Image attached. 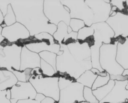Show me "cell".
I'll use <instances>...</instances> for the list:
<instances>
[{
	"label": "cell",
	"instance_id": "60d3db41",
	"mask_svg": "<svg viewBox=\"0 0 128 103\" xmlns=\"http://www.w3.org/2000/svg\"><path fill=\"white\" fill-rule=\"evenodd\" d=\"M4 23V17L0 10V25H2Z\"/></svg>",
	"mask_w": 128,
	"mask_h": 103
},
{
	"label": "cell",
	"instance_id": "3957f363",
	"mask_svg": "<svg viewBox=\"0 0 128 103\" xmlns=\"http://www.w3.org/2000/svg\"><path fill=\"white\" fill-rule=\"evenodd\" d=\"M60 98L58 103H78L85 101L84 86L72 78L60 76L58 79Z\"/></svg>",
	"mask_w": 128,
	"mask_h": 103
},
{
	"label": "cell",
	"instance_id": "7402d4cb",
	"mask_svg": "<svg viewBox=\"0 0 128 103\" xmlns=\"http://www.w3.org/2000/svg\"><path fill=\"white\" fill-rule=\"evenodd\" d=\"M41 59L52 66L56 73L58 71L56 69V58L57 55L49 51H44L39 54Z\"/></svg>",
	"mask_w": 128,
	"mask_h": 103
},
{
	"label": "cell",
	"instance_id": "52a82bcc",
	"mask_svg": "<svg viewBox=\"0 0 128 103\" xmlns=\"http://www.w3.org/2000/svg\"><path fill=\"white\" fill-rule=\"evenodd\" d=\"M44 12L51 24L56 26L61 22L69 26L71 18L69 9L59 0H45Z\"/></svg>",
	"mask_w": 128,
	"mask_h": 103
},
{
	"label": "cell",
	"instance_id": "83f0119b",
	"mask_svg": "<svg viewBox=\"0 0 128 103\" xmlns=\"http://www.w3.org/2000/svg\"><path fill=\"white\" fill-rule=\"evenodd\" d=\"M83 97L85 101L89 103H99L95 96L93 94L92 88L84 87Z\"/></svg>",
	"mask_w": 128,
	"mask_h": 103
},
{
	"label": "cell",
	"instance_id": "f546056e",
	"mask_svg": "<svg viewBox=\"0 0 128 103\" xmlns=\"http://www.w3.org/2000/svg\"><path fill=\"white\" fill-rule=\"evenodd\" d=\"M69 26L73 31L78 32V31L86 26L84 22L82 20L76 19H71Z\"/></svg>",
	"mask_w": 128,
	"mask_h": 103
},
{
	"label": "cell",
	"instance_id": "8992f818",
	"mask_svg": "<svg viewBox=\"0 0 128 103\" xmlns=\"http://www.w3.org/2000/svg\"><path fill=\"white\" fill-rule=\"evenodd\" d=\"M59 77L55 76L46 77L42 75H32L29 82L33 85L37 93L51 97L58 102L60 98Z\"/></svg>",
	"mask_w": 128,
	"mask_h": 103
},
{
	"label": "cell",
	"instance_id": "f6af8a7d",
	"mask_svg": "<svg viewBox=\"0 0 128 103\" xmlns=\"http://www.w3.org/2000/svg\"><path fill=\"white\" fill-rule=\"evenodd\" d=\"M126 88L127 90H128V84H127V85H126Z\"/></svg>",
	"mask_w": 128,
	"mask_h": 103
},
{
	"label": "cell",
	"instance_id": "d6a6232c",
	"mask_svg": "<svg viewBox=\"0 0 128 103\" xmlns=\"http://www.w3.org/2000/svg\"><path fill=\"white\" fill-rule=\"evenodd\" d=\"M124 1H125L112 0V1H110V3L113 6H115L117 8H118L120 11H122L124 8V7L123 4Z\"/></svg>",
	"mask_w": 128,
	"mask_h": 103
},
{
	"label": "cell",
	"instance_id": "9c48e42d",
	"mask_svg": "<svg viewBox=\"0 0 128 103\" xmlns=\"http://www.w3.org/2000/svg\"><path fill=\"white\" fill-rule=\"evenodd\" d=\"M22 47L14 43L4 46L0 52V68L20 71Z\"/></svg>",
	"mask_w": 128,
	"mask_h": 103
},
{
	"label": "cell",
	"instance_id": "ab89813d",
	"mask_svg": "<svg viewBox=\"0 0 128 103\" xmlns=\"http://www.w3.org/2000/svg\"><path fill=\"white\" fill-rule=\"evenodd\" d=\"M3 28L2 27L1 25H0V44H1V43H2V42H3L5 40V38L2 35V31Z\"/></svg>",
	"mask_w": 128,
	"mask_h": 103
},
{
	"label": "cell",
	"instance_id": "4dcf8cb0",
	"mask_svg": "<svg viewBox=\"0 0 128 103\" xmlns=\"http://www.w3.org/2000/svg\"><path fill=\"white\" fill-rule=\"evenodd\" d=\"M10 89L0 91V103H11Z\"/></svg>",
	"mask_w": 128,
	"mask_h": 103
},
{
	"label": "cell",
	"instance_id": "603a6c76",
	"mask_svg": "<svg viewBox=\"0 0 128 103\" xmlns=\"http://www.w3.org/2000/svg\"><path fill=\"white\" fill-rule=\"evenodd\" d=\"M94 33V29L91 26L88 27L86 26L78 32V40L84 41L88 38L93 36Z\"/></svg>",
	"mask_w": 128,
	"mask_h": 103
},
{
	"label": "cell",
	"instance_id": "ac0fdd59",
	"mask_svg": "<svg viewBox=\"0 0 128 103\" xmlns=\"http://www.w3.org/2000/svg\"><path fill=\"white\" fill-rule=\"evenodd\" d=\"M18 82V79L12 72L0 68V91L10 89Z\"/></svg>",
	"mask_w": 128,
	"mask_h": 103
},
{
	"label": "cell",
	"instance_id": "e0dca14e",
	"mask_svg": "<svg viewBox=\"0 0 128 103\" xmlns=\"http://www.w3.org/2000/svg\"><path fill=\"white\" fill-rule=\"evenodd\" d=\"M24 45L29 50L38 54L42 52L49 51L57 54L60 48V45L58 43L50 44L48 43L41 41L29 43Z\"/></svg>",
	"mask_w": 128,
	"mask_h": 103
},
{
	"label": "cell",
	"instance_id": "7bdbcfd3",
	"mask_svg": "<svg viewBox=\"0 0 128 103\" xmlns=\"http://www.w3.org/2000/svg\"><path fill=\"white\" fill-rule=\"evenodd\" d=\"M68 34H70V32H72V29L69 26H68Z\"/></svg>",
	"mask_w": 128,
	"mask_h": 103
},
{
	"label": "cell",
	"instance_id": "ba28073f",
	"mask_svg": "<svg viewBox=\"0 0 128 103\" xmlns=\"http://www.w3.org/2000/svg\"><path fill=\"white\" fill-rule=\"evenodd\" d=\"M62 4L69 9L71 19L82 20L86 26L94 23V14L84 0H61Z\"/></svg>",
	"mask_w": 128,
	"mask_h": 103
},
{
	"label": "cell",
	"instance_id": "2e32d148",
	"mask_svg": "<svg viewBox=\"0 0 128 103\" xmlns=\"http://www.w3.org/2000/svg\"><path fill=\"white\" fill-rule=\"evenodd\" d=\"M68 26L64 22H61L57 26V29L53 35L56 41L59 44H66L69 40H72L74 41H77L78 32L72 31L68 34Z\"/></svg>",
	"mask_w": 128,
	"mask_h": 103
},
{
	"label": "cell",
	"instance_id": "8d00e7d4",
	"mask_svg": "<svg viewBox=\"0 0 128 103\" xmlns=\"http://www.w3.org/2000/svg\"><path fill=\"white\" fill-rule=\"evenodd\" d=\"M16 103H40V102H39L37 100L34 99H26L20 100L17 101Z\"/></svg>",
	"mask_w": 128,
	"mask_h": 103
},
{
	"label": "cell",
	"instance_id": "7dc6e473",
	"mask_svg": "<svg viewBox=\"0 0 128 103\" xmlns=\"http://www.w3.org/2000/svg\"><path fill=\"white\" fill-rule=\"evenodd\" d=\"M126 4H127V5H128V1H126Z\"/></svg>",
	"mask_w": 128,
	"mask_h": 103
},
{
	"label": "cell",
	"instance_id": "5b68a950",
	"mask_svg": "<svg viewBox=\"0 0 128 103\" xmlns=\"http://www.w3.org/2000/svg\"><path fill=\"white\" fill-rule=\"evenodd\" d=\"M118 41L114 44L103 43L100 49L99 63L101 68L110 75H122L124 69L116 61L117 44Z\"/></svg>",
	"mask_w": 128,
	"mask_h": 103
},
{
	"label": "cell",
	"instance_id": "ee69618b",
	"mask_svg": "<svg viewBox=\"0 0 128 103\" xmlns=\"http://www.w3.org/2000/svg\"><path fill=\"white\" fill-rule=\"evenodd\" d=\"M4 46H3V45H2L1 44H0V52L3 50Z\"/></svg>",
	"mask_w": 128,
	"mask_h": 103
},
{
	"label": "cell",
	"instance_id": "484cf974",
	"mask_svg": "<svg viewBox=\"0 0 128 103\" xmlns=\"http://www.w3.org/2000/svg\"><path fill=\"white\" fill-rule=\"evenodd\" d=\"M16 15L10 4L8 6L6 14L4 17V22L6 26L12 25L16 22Z\"/></svg>",
	"mask_w": 128,
	"mask_h": 103
},
{
	"label": "cell",
	"instance_id": "4316f807",
	"mask_svg": "<svg viewBox=\"0 0 128 103\" xmlns=\"http://www.w3.org/2000/svg\"><path fill=\"white\" fill-rule=\"evenodd\" d=\"M110 80V75L107 73V76H98L95 80L92 89V90H96L99 88L103 87L107 84L109 81Z\"/></svg>",
	"mask_w": 128,
	"mask_h": 103
},
{
	"label": "cell",
	"instance_id": "7c38bea8",
	"mask_svg": "<svg viewBox=\"0 0 128 103\" xmlns=\"http://www.w3.org/2000/svg\"><path fill=\"white\" fill-rule=\"evenodd\" d=\"M85 2L94 14V23L104 22L110 17L111 5L104 1L86 0Z\"/></svg>",
	"mask_w": 128,
	"mask_h": 103
},
{
	"label": "cell",
	"instance_id": "b9f144b4",
	"mask_svg": "<svg viewBox=\"0 0 128 103\" xmlns=\"http://www.w3.org/2000/svg\"><path fill=\"white\" fill-rule=\"evenodd\" d=\"M122 75L125 76H128V69H126L124 70L123 73H122Z\"/></svg>",
	"mask_w": 128,
	"mask_h": 103
},
{
	"label": "cell",
	"instance_id": "836d02e7",
	"mask_svg": "<svg viewBox=\"0 0 128 103\" xmlns=\"http://www.w3.org/2000/svg\"><path fill=\"white\" fill-rule=\"evenodd\" d=\"M110 79L113 80H117L118 81H124L128 80V76H124L122 75H118L116 76L110 75Z\"/></svg>",
	"mask_w": 128,
	"mask_h": 103
},
{
	"label": "cell",
	"instance_id": "c3c4849f",
	"mask_svg": "<svg viewBox=\"0 0 128 103\" xmlns=\"http://www.w3.org/2000/svg\"></svg>",
	"mask_w": 128,
	"mask_h": 103
},
{
	"label": "cell",
	"instance_id": "277c9868",
	"mask_svg": "<svg viewBox=\"0 0 128 103\" xmlns=\"http://www.w3.org/2000/svg\"><path fill=\"white\" fill-rule=\"evenodd\" d=\"M60 45V50L63 51L64 52L61 55H57V71L61 73H66L70 78L76 80L86 70L74 58L66 44H61Z\"/></svg>",
	"mask_w": 128,
	"mask_h": 103
},
{
	"label": "cell",
	"instance_id": "8fae6325",
	"mask_svg": "<svg viewBox=\"0 0 128 103\" xmlns=\"http://www.w3.org/2000/svg\"><path fill=\"white\" fill-rule=\"evenodd\" d=\"M11 103H16L20 100L34 99L36 96V90L29 82L18 81L10 89Z\"/></svg>",
	"mask_w": 128,
	"mask_h": 103
},
{
	"label": "cell",
	"instance_id": "ffe728a7",
	"mask_svg": "<svg viewBox=\"0 0 128 103\" xmlns=\"http://www.w3.org/2000/svg\"><path fill=\"white\" fill-rule=\"evenodd\" d=\"M103 43L100 40H94L93 44L90 46L92 68L97 69L101 72L105 71L101 68L99 63L100 49Z\"/></svg>",
	"mask_w": 128,
	"mask_h": 103
},
{
	"label": "cell",
	"instance_id": "74e56055",
	"mask_svg": "<svg viewBox=\"0 0 128 103\" xmlns=\"http://www.w3.org/2000/svg\"><path fill=\"white\" fill-rule=\"evenodd\" d=\"M40 103H58V102L51 97H46Z\"/></svg>",
	"mask_w": 128,
	"mask_h": 103
},
{
	"label": "cell",
	"instance_id": "d6986e66",
	"mask_svg": "<svg viewBox=\"0 0 128 103\" xmlns=\"http://www.w3.org/2000/svg\"><path fill=\"white\" fill-rule=\"evenodd\" d=\"M116 61L124 70L128 69V38H126L123 43L119 42L117 44Z\"/></svg>",
	"mask_w": 128,
	"mask_h": 103
},
{
	"label": "cell",
	"instance_id": "f1b7e54d",
	"mask_svg": "<svg viewBox=\"0 0 128 103\" xmlns=\"http://www.w3.org/2000/svg\"><path fill=\"white\" fill-rule=\"evenodd\" d=\"M34 37L38 40L40 41L41 42L48 43L50 44H53L56 43H58L54 39L53 35L48 32H42L36 35H34Z\"/></svg>",
	"mask_w": 128,
	"mask_h": 103
},
{
	"label": "cell",
	"instance_id": "bcb514c9",
	"mask_svg": "<svg viewBox=\"0 0 128 103\" xmlns=\"http://www.w3.org/2000/svg\"><path fill=\"white\" fill-rule=\"evenodd\" d=\"M78 103H89L87 102H86V101H84V102H79Z\"/></svg>",
	"mask_w": 128,
	"mask_h": 103
},
{
	"label": "cell",
	"instance_id": "d4e9b609",
	"mask_svg": "<svg viewBox=\"0 0 128 103\" xmlns=\"http://www.w3.org/2000/svg\"><path fill=\"white\" fill-rule=\"evenodd\" d=\"M32 70V69H27L23 71H14L12 72L16 76L18 81L28 82H29V79L31 77Z\"/></svg>",
	"mask_w": 128,
	"mask_h": 103
},
{
	"label": "cell",
	"instance_id": "9a60e30c",
	"mask_svg": "<svg viewBox=\"0 0 128 103\" xmlns=\"http://www.w3.org/2000/svg\"><path fill=\"white\" fill-rule=\"evenodd\" d=\"M40 60L39 54L30 51L24 45L21 52L20 71H24L27 69H33L37 67L40 68Z\"/></svg>",
	"mask_w": 128,
	"mask_h": 103
},
{
	"label": "cell",
	"instance_id": "30bf717a",
	"mask_svg": "<svg viewBox=\"0 0 128 103\" xmlns=\"http://www.w3.org/2000/svg\"><path fill=\"white\" fill-rule=\"evenodd\" d=\"M70 53L74 58L80 63L86 70L92 68L91 49L88 43L78 40L67 44Z\"/></svg>",
	"mask_w": 128,
	"mask_h": 103
},
{
	"label": "cell",
	"instance_id": "7a4b0ae2",
	"mask_svg": "<svg viewBox=\"0 0 128 103\" xmlns=\"http://www.w3.org/2000/svg\"><path fill=\"white\" fill-rule=\"evenodd\" d=\"M128 80L110 79L107 84L92 90L99 103H128Z\"/></svg>",
	"mask_w": 128,
	"mask_h": 103
},
{
	"label": "cell",
	"instance_id": "d590c367",
	"mask_svg": "<svg viewBox=\"0 0 128 103\" xmlns=\"http://www.w3.org/2000/svg\"><path fill=\"white\" fill-rule=\"evenodd\" d=\"M32 75H42V71L40 67H37L32 69L31 71Z\"/></svg>",
	"mask_w": 128,
	"mask_h": 103
},
{
	"label": "cell",
	"instance_id": "1f68e13d",
	"mask_svg": "<svg viewBox=\"0 0 128 103\" xmlns=\"http://www.w3.org/2000/svg\"><path fill=\"white\" fill-rule=\"evenodd\" d=\"M10 3V1H0V10L4 17L6 14L8 5Z\"/></svg>",
	"mask_w": 128,
	"mask_h": 103
},
{
	"label": "cell",
	"instance_id": "4fadbf2b",
	"mask_svg": "<svg viewBox=\"0 0 128 103\" xmlns=\"http://www.w3.org/2000/svg\"><path fill=\"white\" fill-rule=\"evenodd\" d=\"M2 35L5 39L10 43L16 42L20 39H28L30 37L28 29L17 22L12 25L3 28Z\"/></svg>",
	"mask_w": 128,
	"mask_h": 103
},
{
	"label": "cell",
	"instance_id": "cb8c5ba5",
	"mask_svg": "<svg viewBox=\"0 0 128 103\" xmlns=\"http://www.w3.org/2000/svg\"><path fill=\"white\" fill-rule=\"evenodd\" d=\"M40 68L43 75L46 77H53L57 73L51 65L42 59L40 60Z\"/></svg>",
	"mask_w": 128,
	"mask_h": 103
},
{
	"label": "cell",
	"instance_id": "5bb4252c",
	"mask_svg": "<svg viewBox=\"0 0 128 103\" xmlns=\"http://www.w3.org/2000/svg\"><path fill=\"white\" fill-rule=\"evenodd\" d=\"M106 22L114 32V38L120 35L124 38L128 37V15L118 12L115 16H110Z\"/></svg>",
	"mask_w": 128,
	"mask_h": 103
},
{
	"label": "cell",
	"instance_id": "6da1fadb",
	"mask_svg": "<svg viewBox=\"0 0 128 103\" xmlns=\"http://www.w3.org/2000/svg\"><path fill=\"white\" fill-rule=\"evenodd\" d=\"M44 1H11L16 21L24 25L34 37L43 32L53 35L57 26L50 23L44 12Z\"/></svg>",
	"mask_w": 128,
	"mask_h": 103
},
{
	"label": "cell",
	"instance_id": "f35d334b",
	"mask_svg": "<svg viewBox=\"0 0 128 103\" xmlns=\"http://www.w3.org/2000/svg\"><path fill=\"white\" fill-rule=\"evenodd\" d=\"M46 97L45 96H44L43 94H41L37 93L36 97H35V99L41 102V101L43 100L44 99V98Z\"/></svg>",
	"mask_w": 128,
	"mask_h": 103
},
{
	"label": "cell",
	"instance_id": "44dd1931",
	"mask_svg": "<svg viewBox=\"0 0 128 103\" xmlns=\"http://www.w3.org/2000/svg\"><path fill=\"white\" fill-rule=\"evenodd\" d=\"M98 76L91 70H86L76 81L82 85L84 87L92 88L93 83Z\"/></svg>",
	"mask_w": 128,
	"mask_h": 103
},
{
	"label": "cell",
	"instance_id": "e575fe53",
	"mask_svg": "<svg viewBox=\"0 0 128 103\" xmlns=\"http://www.w3.org/2000/svg\"><path fill=\"white\" fill-rule=\"evenodd\" d=\"M91 70L94 74L98 76H107V72L106 71L101 72L99 70L95 68H92Z\"/></svg>",
	"mask_w": 128,
	"mask_h": 103
}]
</instances>
